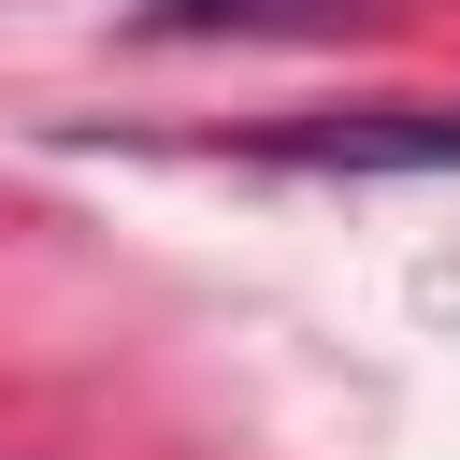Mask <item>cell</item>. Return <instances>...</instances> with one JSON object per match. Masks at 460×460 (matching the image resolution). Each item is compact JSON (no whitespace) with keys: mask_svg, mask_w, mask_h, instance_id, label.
<instances>
[{"mask_svg":"<svg viewBox=\"0 0 460 460\" xmlns=\"http://www.w3.org/2000/svg\"><path fill=\"white\" fill-rule=\"evenodd\" d=\"M244 158L273 172H460V101H316L244 129Z\"/></svg>","mask_w":460,"mask_h":460,"instance_id":"1","label":"cell"},{"mask_svg":"<svg viewBox=\"0 0 460 460\" xmlns=\"http://www.w3.org/2000/svg\"><path fill=\"white\" fill-rule=\"evenodd\" d=\"M172 29H230V43H345V29H374L388 0H158Z\"/></svg>","mask_w":460,"mask_h":460,"instance_id":"2","label":"cell"}]
</instances>
